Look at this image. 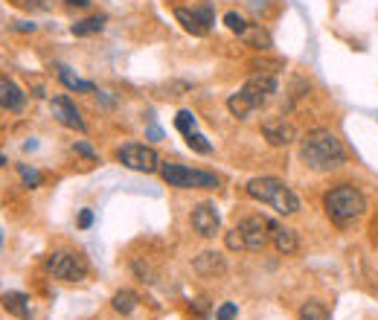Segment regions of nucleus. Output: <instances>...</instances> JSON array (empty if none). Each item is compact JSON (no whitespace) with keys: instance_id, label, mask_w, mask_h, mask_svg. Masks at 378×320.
Wrapping results in <instances>:
<instances>
[{"instance_id":"f257e3e1","label":"nucleus","mask_w":378,"mask_h":320,"mask_svg":"<svg viewBox=\"0 0 378 320\" xmlns=\"http://www.w3.org/2000/svg\"><path fill=\"white\" fill-rule=\"evenodd\" d=\"M300 160L311 172H332L346 163V149L338 140L335 131L329 128H311L300 140Z\"/></svg>"},{"instance_id":"f03ea898","label":"nucleus","mask_w":378,"mask_h":320,"mask_svg":"<svg viewBox=\"0 0 378 320\" xmlns=\"http://www.w3.org/2000/svg\"><path fill=\"white\" fill-rule=\"evenodd\" d=\"M323 210L332 225L349 227V225H355V221H361L364 213H367V198H364V192L358 187H352V183H338V187H332L323 195Z\"/></svg>"},{"instance_id":"7ed1b4c3","label":"nucleus","mask_w":378,"mask_h":320,"mask_svg":"<svg viewBox=\"0 0 378 320\" xmlns=\"http://www.w3.org/2000/svg\"><path fill=\"white\" fill-rule=\"evenodd\" d=\"M276 88H279V82H276L274 73H256V76H250L227 100V111L236 119H248L253 111H259L262 105H268V100L276 93Z\"/></svg>"},{"instance_id":"20e7f679","label":"nucleus","mask_w":378,"mask_h":320,"mask_svg":"<svg viewBox=\"0 0 378 320\" xmlns=\"http://www.w3.org/2000/svg\"><path fill=\"white\" fill-rule=\"evenodd\" d=\"M248 195L253 201H262L268 204L271 210H276L279 216H294L300 213V198H297V192L288 187L285 181H279V178H253L248 181Z\"/></svg>"},{"instance_id":"39448f33","label":"nucleus","mask_w":378,"mask_h":320,"mask_svg":"<svg viewBox=\"0 0 378 320\" xmlns=\"http://www.w3.org/2000/svg\"><path fill=\"white\" fill-rule=\"evenodd\" d=\"M161 178L175 190H215L218 175L204 169H189L180 163H161Z\"/></svg>"},{"instance_id":"423d86ee","label":"nucleus","mask_w":378,"mask_h":320,"mask_svg":"<svg viewBox=\"0 0 378 320\" xmlns=\"http://www.w3.org/2000/svg\"><path fill=\"white\" fill-rule=\"evenodd\" d=\"M117 160L123 163L126 169L131 172H145V175H152V172H161V157L152 146H143V143H126L117 149Z\"/></svg>"},{"instance_id":"0eeeda50","label":"nucleus","mask_w":378,"mask_h":320,"mask_svg":"<svg viewBox=\"0 0 378 320\" xmlns=\"http://www.w3.org/2000/svg\"><path fill=\"white\" fill-rule=\"evenodd\" d=\"M44 268L62 282H82L84 277H88V262H84V256L67 253V251L53 253L50 260L44 262Z\"/></svg>"},{"instance_id":"6e6552de","label":"nucleus","mask_w":378,"mask_h":320,"mask_svg":"<svg viewBox=\"0 0 378 320\" xmlns=\"http://www.w3.org/2000/svg\"><path fill=\"white\" fill-rule=\"evenodd\" d=\"M175 18H178V23L189 35H195V38H204V35L213 30V23H215V9H213V3H201V6H192V9L178 6L175 9Z\"/></svg>"},{"instance_id":"1a4fd4ad","label":"nucleus","mask_w":378,"mask_h":320,"mask_svg":"<svg viewBox=\"0 0 378 320\" xmlns=\"http://www.w3.org/2000/svg\"><path fill=\"white\" fill-rule=\"evenodd\" d=\"M236 230L241 233V239H245V251L259 253L268 248V242H271V218H265V216L241 218L236 225Z\"/></svg>"},{"instance_id":"9d476101","label":"nucleus","mask_w":378,"mask_h":320,"mask_svg":"<svg viewBox=\"0 0 378 320\" xmlns=\"http://www.w3.org/2000/svg\"><path fill=\"white\" fill-rule=\"evenodd\" d=\"M189 221H192L195 233H198V236H204V239H213L215 233L222 230V216H218V207L210 204V201L195 204V207H192Z\"/></svg>"},{"instance_id":"9b49d317","label":"nucleus","mask_w":378,"mask_h":320,"mask_svg":"<svg viewBox=\"0 0 378 320\" xmlns=\"http://www.w3.org/2000/svg\"><path fill=\"white\" fill-rule=\"evenodd\" d=\"M262 137L271 143V146H291L297 140V131H294V126H291V122H285V119H265L262 122Z\"/></svg>"},{"instance_id":"f8f14e48","label":"nucleus","mask_w":378,"mask_h":320,"mask_svg":"<svg viewBox=\"0 0 378 320\" xmlns=\"http://www.w3.org/2000/svg\"><path fill=\"white\" fill-rule=\"evenodd\" d=\"M50 111H53V117L62 122L64 128H73V131H84V119L82 114L76 111V105H73L67 96H56V100L50 102Z\"/></svg>"},{"instance_id":"ddd939ff","label":"nucleus","mask_w":378,"mask_h":320,"mask_svg":"<svg viewBox=\"0 0 378 320\" xmlns=\"http://www.w3.org/2000/svg\"><path fill=\"white\" fill-rule=\"evenodd\" d=\"M192 271L198 277H222L227 274V260L218 251H204L192 260Z\"/></svg>"},{"instance_id":"4468645a","label":"nucleus","mask_w":378,"mask_h":320,"mask_svg":"<svg viewBox=\"0 0 378 320\" xmlns=\"http://www.w3.org/2000/svg\"><path fill=\"white\" fill-rule=\"evenodd\" d=\"M271 242L276 244L279 253L285 256H294L300 251V239H297V230H291L285 225H279V221L271 218Z\"/></svg>"},{"instance_id":"2eb2a0df","label":"nucleus","mask_w":378,"mask_h":320,"mask_svg":"<svg viewBox=\"0 0 378 320\" xmlns=\"http://www.w3.org/2000/svg\"><path fill=\"white\" fill-rule=\"evenodd\" d=\"M23 100H27V93H23L12 79L0 76V108H6V111H21V108H23Z\"/></svg>"},{"instance_id":"dca6fc26","label":"nucleus","mask_w":378,"mask_h":320,"mask_svg":"<svg viewBox=\"0 0 378 320\" xmlns=\"http://www.w3.org/2000/svg\"><path fill=\"white\" fill-rule=\"evenodd\" d=\"M0 306H3L9 315H15L18 320H29L32 317L29 297H27V294H21V291H6L3 297H0Z\"/></svg>"},{"instance_id":"f3484780","label":"nucleus","mask_w":378,"mask_h":320,"mask_svg":"<svg viewBox=\"0 0 378 320\" xmlns=\"http://www.w3.org/2000/svg\"><path fill=\"white\" fill-rule=\"evenodd\" d=\"M239 38L245 41L248 47H253V50H271V47H274L271 35H268V30H262V23H250L248 21V27L239 32Z\"/></svg>"},{"instance_id":"a211bd4d","label":"nucleus","mask_w":378,"mask_h":320,"mask_svg":"<svg viewBox=\"0 0 378 320\" xmlns=\"http://www.w3.org/2000/svg\"><path fill=\"white\" fill-rule=\"evenodd\" d=\"M56 70H58V79H62V84H64V88L76 91V93H93V91H96V88H93V82H82L79 76H73V73H70V67L58 65Z\"/></svg>"},{"instance_id":"6ab92c4d","label":"nucleus","mask_w":378,"mask_h":320,"mask_svg":"<svg viewBox=\"0 0 378 320\" xmlns=\"http://www.w3.org/2000/svg\"><path fill=\"white\" fill-rule=\"evenodd\" d=\"M137 303H140V297H137V294H134L131 288L117 291V294H114V300H111L114 312H119V315H131L134 309H137Z\"/></svg>"},{"instance_id":"aec40b11","label":"nucleus","mask_w":378,"mask_h":320,"mask_svg":"<svg viewBox=\"0 0 378 320\" xmlns=\"http://www.w3.org/2000/svg\"><path fill=\"white\" fill-rule=\"evenodd\" d=\"M105 30V18L102 15H93V18H84L79 23H73V35H93V32H102Z\"/></svg>"},{"instance_id":"412c9836","label":"nucleus","mask_w":378,"mask_h":320,"mask_svg":"<svg viewBox=\"0 0 378 320\" xmlns=\"http://www.w3.org/2000/svg\"><path fill=\"white\" fill-rule=\"evenodd\" d=\"M300 320H332L320 300H306L300 309Z\"/></svg>"},{"instance_id":"4be33fe9","label":"nucleus","mask_w":378,"mask_h":320,"mask_svg":"<svg viewBox=\"0 0 378 320\" xmlns=\"http://www.w3.org/2000/svg\"><path fill=\"white\" fill-rule=\"evenodd\" d=\"M175 128L184 134H192V131H198V119H195L192 111H178V117H175Z\"/></svg>"},{"instance_id":"5701e85b","label":"nucleus","mask_w":378,"mask_h":320,"mask_svg":"<svg viewBox=\"0 0 378 320\" xmlns=\"http://www.w3.org/2000/svg\"><path fill=\"white\" fill-rule=\"evenodd\" d=\"M187 146H189V149H195L198 155H210V152H213V146L206 143V137H204L201 131H192V134H187Z\"/></svg>"},{"instance_id":"b1692460","label":"nucleus","mask_w":378,"mask_h":320,"mask_svg":"<svg viewBox=\"0 0 378 320\" xmlns=\"http://www.w3.org/2000/svg\"><path fill=\"white\" fill-rule=\"evenodd\" d=\"M224 27L230 30V32H241V30H245L248 27V18L245 15H239V12H227V15H224Z\"/></svg>"},{"instance_id":"393cba45","label":"nucleus","mask_w":378,"mask_h":320,"mask_svg":"<svg viewBox=\"0 0 378 320\" xmlns=\"http://www.w3.org/2000/svg\"><path fill=\"white\" fill-rule=\"evenodd\" d=\"M18 172H21V181L27 183L29 190H35V187H41V175L35 169H29L27 163H18Z\"/></svg>"},{"instance_id":"a878e982","label":"nucleus","mask_w":378,"mask_h":320,"mask_svg":"<svg viewBox=\"0 0 378 320\" xmlns=\"http://www.w3.org/2000/svg\"><path fill=\"white\" fill-rule=\"evenodd\" d=\"M224 244H227V251H245V239H241V233L236 227L224 233Z\"/></svg>"},{"instance_id":"bb28decb","label":"nucleus","mask_w":378,"mask_h":320,"mask_svg":"<svg viewBox=\"0 0 378 320\" xmlns=\"http://www.w3.org/2000/svg\"><path fill=\"white\" fill-rule=\"evenodd\" d=\"M239 317V306L236 303H222L215 312V320H236Z\"/></svg>"},{"instance_id":"cd10ccee","label":"nucleus","mask_w":378,"mask_h":320,"mask_svg":"<svg viewBox=\"0 0 378 320\" xmlns=\"http://www.w3.org/2000/svg\"><path fill=\"white\" fill-rule=\"evenodd\" d=\"M73 149H76L82 157H88V160H96V152L91 149V146L88 143H82V140H76V146H73Z\"/></svg>"},{"instance_id":"c85d7f7f","label":"nucleus","mask_w":378,"mask_h":320,"mask_svg":"<svg viewBox=\"0 0 378 320\" xmlns=\"http://www.w3.org/2000/svg\"><path fill=\"white\" fill-rule=\"evenodd\" d=\"M91 225H93V213H91V210H82V213H79V227L88 230Z\"/></svg>"},{"instance_id":"c756f323","label":"nucleus","mask_w":378,"mask_h":320,"mask_svg":"<svg viewBox=\"0 0 378 320\" xmlns=\"http://www.w3.org/2000/svg\"><path fill=\"white\" fill-rule=\"evenodd\" d=\"M195 312H198V315H206V312H210V306H206V300H204V297L195 300Z\"/></svg>"},{"instance_id":"7c9ffc66","label":"nucleus","mask_w":378,"mask_h":320,"mask_svg":"<svg viewBox=\"0 0 378 320\" xmlns=\"http://www.w3.org/2000/svg\"><path fill=\"white\" fill-rule=\"evenodd\" d=\"M15 30H21V32H32V30H35V23H27V21H21V23H15Z\"/></svg>"},{"instance_id":"2f4dec72","label":"nucleus","mask_w":378,"mask_h":320,"mask_svg":"<svg viewBox=\"0 0 378 320\" xmlns=\"http://www.w3.org/2000/svg\"><path fill=\"white\" fill-rule=\"evenodd\" d=\"M149 137H152V140H161V128L152 126V128H149Z\"/></svg>"},{"instance_id":"473e14b6","label":"nucleus","mask_w":378,"mask_h":320,"mask_svg":"<svg viewBox=\"0 0 378 320\" xmlns=\"http://www.w3.org/2000/svg\"><path fill=\"white\" fill-rule=\"evenodd\" d=\"M67 3H73V6H88L91 0H67Z\"/></svg>"},{"instance_id":"72a5a7b5","label":"nucleus","mask_w":378,"mask_h":320,"mask_svg":"<svg viewBox=\"0 0 378 320\" xmlns=\"http://www.w3.org/2000/svg\"><path fill=\"white\" fill-rule=\"evenodd\" d=\"M3 163H6V157H3V155H0V166H3Z\"/></svg>"},{"instance_id":"f704fd0d","label":"nucleus","mask_w":378,"mask_h":320,"mask_svg":"<svg viewBox=\"0 0 378 320\" xmlns=\"http://www.w3.org/2000/svg\"><path fill=\"white\" fill-rule=\"evenodd\" d=\"M0 242H3V233H0Z\"/></svg>"}]
</instances>
